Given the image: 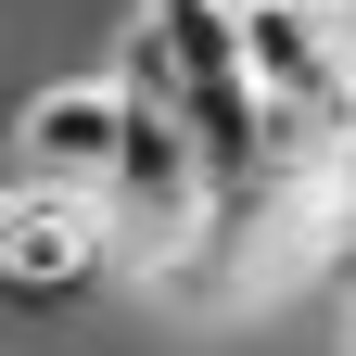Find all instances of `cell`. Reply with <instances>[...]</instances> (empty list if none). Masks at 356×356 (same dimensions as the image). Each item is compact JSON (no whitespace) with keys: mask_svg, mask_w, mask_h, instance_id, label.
Here are the masks:
<instances>
[{"mask_svg":"<svg viewBox=\"0 0 356 356\" xmlns=\"http://www.w3.org/2000/svg\"><path fill=\"white\" fill-rule=\"evenodd\" d=\"M115 216L89 204V191H38V178H13V204H0V280H13V305H76V293H102V267H115Z\"/></svg>","mask_w":356,"mask_h":356,"instance_id":"1","label":"cell"},{"mask_svg":"<svg viewBox=\"0 0 356 356\" xmlns=\"http://www.w3.org/2000/svg\"><path fill=\"white\" fill-rule=\"evenodd\" d=\"M115 153H127V76H64L38 89L26 127H13V178H38V191H115Z\"/></svg>","mask_w":356,"mask_h":356,"instance_id":"2","label":"cell"},{"mask_svg":"<svg viewBox=\"0 0 356 356\" xmlns=\"http://www.w3.org/2000/svg\"><path fill=\"white\" fill-rule=\"evenodd\" d=\"M305 13H318V26H343V38H356V0H305Z\"/></svg>","mask_w":356,"mask_h":356,"instance_id":"3","label":"cell"}]
</instances>
